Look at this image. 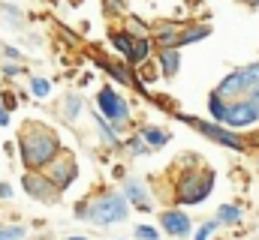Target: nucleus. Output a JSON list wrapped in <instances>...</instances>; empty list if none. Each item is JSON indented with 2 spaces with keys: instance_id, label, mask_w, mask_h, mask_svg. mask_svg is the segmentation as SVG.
Returning a JSON list of instances; mask_svg holds the SVG:
<instances>
[{
  "instance_id": "6ab92c4d",
  "label": "nucleus",
  "mask_w": 259,
  "mask_h": 240,
  "mask_svg": "<svg viewBox=\"0 0 259 240\" xmlns=\"http://www.w3.org/2000/svg\"><path fill=\"white\" fill-rule=\"evenodd\" d=\"M226 108H229V102H223L217 93H211V99H208V111L214 114L217 123H223V120H226Z\"/></svg>"
},
{
  "instance_id": "f3484780",
  "label": "nucleus",
  "mask_w": 259,
  "mask_h": 240,
  "mask_svg": "<svg viewBox=\"0 0 259 240\" xmlns=\"http://www.w3.org/2000/svg\"><path fill=\"white\" fill-rule=\"evenodd\" d=\"M133 42H136V36H130L127 30H115V33H112V45H115L124 57L133 51Z\"/></svg>"
},
{
  "instance_id": "39448f33",
  "label": "nucleus",
  "mask_w": 259,
  "mask_h": 240,
  "mask_svg": "<svg viewBox=\"0 0 259 240\" xmlns=\"http://www.w3.org/2000/svg\"><path fill=\"white\" fill-rule=\"evenodd\" d=\"M181 120L190 123L193 129H199L205 138H211V141H217V144H223V147H229V150H244V147H247L238 132H229V129L217 126V123H208V120H199V117H181Z\"/></svg>"
},
{
  "instance_id": "9b49d317",
  "label": "nucleus",
  "mask_w": 259,
  "mask_h": 240,
  "mask_svg": "<svg viewBox=\"0 0 259 240\" xmlns=\"http://www.w3.org/2000/svg\"><path fill=\"white\" fill-rule=\"evenodd\" d=\"M124 195H127L133 204H139V207H151V195H148V186L145 183H139V180H127V186H124Z\"/></svg>"
},
{
  "instance_id": "a878e982",
  "label": "nucleus",
  "mask_w": 259,
  "mask_h": 240,
  "mask_svg": "<svg viewBox=\"0 0 259 240\" xmlns=\"http://www.w3.org/2000/svg\"><path fill=\"white\" fill-rule=\"evenodd\" d=\"M214 228H217V222H205V225L199 228V234H196V240H208L211 234H214Z\"/></svg>"
},
{
  "instance_id": "2eb2a0df",
  "label": "nucleus",
  "mask_w": 259,
  "mask_h": 240,
  "mask_svg": "<svg viewBox=\"0 0 259 240\" xmlns=\"http://www.w3.org/2000/svg\"><path fill=\"white\" fill-rule=\"evenodd\" d=\"M178 33H181V30H175L172 24L160 27V30H157V48H178Z\"/></svg>"
},
{
  "instance_id": "aec40b11",
  "label": "nucleus",
  "mask_w": 259,
  "mask_h": 240,
  "mask_svg": "<svg viewBox=\"0 0 259 240\" xmlns=\"http://www.w3.org/2000/svg\"><path fill=\"white\" fill-rule=\"evenodd\" d=\"M94 120H97V126H100V132H103L106 144H109V147H118V132H115V129L109 126V120L103 117V114H100V117H94Z\"/></svg>"
},
{
  "instance_id": "bb28decb",
  "label": "nucleus",
  "mask_w": 259,
  "mask_h": 240,
  "mask_svg": "<svg viewBox=\"0 0 259 240\" xmlns=\"http://www.w3.org/2000/svg\"><path fill=\"white\" fill-rule=\"evenodd\" d=\"M136 237H142V240H157V231H154V228H148V225H139V228H136Z\"/></svg>"
},
{
  "instance_id": "20e7f679",
  "label": "nucleus",
  "mask_w": 259,
  "mask_h": 240,
  "mask_svg": "<svg viewBox=\"0 0 259 240\" xmlns=\"http://www.w3.org/2000/svg\"><path fill=\"white\" fill-rule=\"evenodd\" d=\"M97 102H100V111H103V117L109 120L118 132L124 129L130 123V108L127 102H124V96H118L112 87H103L100 90V96H97Z\"/></svg>"
},
{
  "instance_id": "c85d7f7f",
  "label": "nucleus",
  "mask_w": 259,
  "mask_h": 240,
  "mask_svg": "<svg viewBox=\"0 0 259 240\" xmlns=\"http://www.w3.org/2000/svg\"><path fill=\"white\" fill-rule=\"evenodd\" d=\"M130 144H133V147H130V150H133V153H145V150H148V144H145V141H142V135H139V138H133V141H130Z\"/></svg>"
},
{
  "instance_id": "f8f14e48",
  "label": "nucleus",
  "mask_w": 259,
  "mask_h": 240,
  "mask_svg": "<svg viewBox=\"0 0 259 240\" xmlns=\"http://www.w3.org/2000/svg\"><path fill=\"white\" fill-rule=\"evenodd\" d=\"M160 69L166 75H175L181 69V51L178 48H160Z\"/></svg>"
},
{
  "instance_id": "7ed1b4c3",
  "label": "nucleus",
  "mask_w": 259,
  "mask_h": 240,
  "mask_svg": "<svg viewBox=\"0 0 259 240\" xmlns=\"http://www.w3.org/2000/svg\"><path fill=\"white\" fill-rule=\"evenodd\" d=\"M211 186H214V171H202V174L190 171V174H184V177L178 180L175 198H178L181 204H199V201L208 198Z\"/></svg>"
},
{
  "instance_id": "5701e85b",
  "label": "nucleus",
  "mask_w": 259,
  "mask_h": 240,
  "mask_svg": "<svg viewBox=\"0 0 259 240\" xmlns=\"http://www.w3.org/2000/svg\"><path fill=\"white\" fill-rule=\"evenodd\" d=\"M30 90H33V96H39V99H42V96H49V93H52V84H49L46 78H30Z\"/></svg>"
},
{
  "instance_id": "f257e3e1",
  "label": "nucleus",
  "mask_w": 259,
  "mask_h": 240,
  "mask_svg": "<svg viewBox=\"0 0 259 240\" xmlns=\"http://www.w3.org/2000/svg\"><path fill=\"white\" fill-rule=\"evenodd\" d=\"M18 144H21V162H24V168H30V171L46 168V165L61 153L58 135H55L52 129H46L42 123H27V126L21 129Z\"/></svg>"
},
{
  "instance_id": "4be33fe9",
  "label": "nucleus",
  "mask_w": 259,
  "mask_h": 240,
  "mask_svg": "<svg viewBox=\"0 0 259 240\" xmlns=\"http://www.w3.org/2000/svg\"><path fill=\"white\" fill-rule=\"evenodd\" d=\"M241 75H244V84H247V90H253V87L259 84V63L244 66V69H241Z\"/></svg>"
},
{
  "instance_id": "393cba45",
  "label": "nucleus",
  "mask_w": 259,
  "mask_h": 240,
  "mask_svg": "<svg viewBox=\"0 0 259 240\" xmlns=\"http://www.w3.org/2000/svg\"><path fill=\"white\" fill-rule=\"evenodd\" d=\"M24 228H0V240H21Z\"/></svg>"
},
{
  "instance_id": "0eeeda50",
  "label": "nucleus",
  "mask_w": 259,
  "mask_h": 240,
  "mask_svg": "<svg viewBox=\"0 0 259 240\" xmlns=\"http://www.w3.org/2000/svg\"><path fill=\"white\" fill-rule=\"evenodd\" d=\"M21 186H24V192H27L30 198H36V201H55V198H58V186L46 177L42 171H27V174L21 177Z\"/></svg>"
},
{
  "instance_id": "2f4dec72",
  "label": "nucleus",
  "mask_w": 259,
  "mask_h": 240,
  "mask_svg": "<svg viewBox=\"0 0 259 240\" xmlns=\"http://www.w3.org/2000/svg\"><path fill=\"white\" fill-rule=\"evenodd\" d=\"M250 102L256 105V111H259V84H256V87H253V90H250Z\"/></svg>"
},
{
  "instance_id": "c9c22d12",
  "label": "nucleus",
  "mask_w": 259,
  "mask_h": 240,
  "mask_svg": "<svg viewBox=\"0 0 259 240\" xmlns=\"http://www.w3.org/2000/svg\"><path fill=\"white\" fill-rule=\"evenodd\" d=\"M69 240H84V237H69Z\"/></svg>"
},
{
  "instance_id": "6e6552de",
  "label": "nucleus",
  "mask_w": 259,
  "mask_h": 240,
  "mask_svg": "<svg viewBox=\"0 0 259 240\" xmlns=\"http://www.w3.org/2000/svg\"><path fill=\"white\" fill-rule=\"evenodd\" d=\"M259 120V111L256 105L250 102V99H241V102H229V108H226V126H232V129H244V126H253Z\"/></svg>"
},
{
  "instance_id": "ddd939ff",
  "label": "nucleus",
  "mask_w": 259,
  "mask_h": 240,
  "mask_svg": "<svg viewBox=\"0 0 259 240\" xmlns=\"http://www.w3.org/2000/svg\"><path fill=\"white\" fill-rule=\"evenodd\" d=\"M151 48H154V42L148 39V36H139L136 42H133V51L127 54L130 63H145V60L151 57Z\"/></svg>"
},
{
  "instance_id": "f704fd0d",
  "label": "nucleus",
  "mask_w": 259,
  "mask_h": 240,
  "mask_svg": "<svg viewBox=\"0 0 259 240\" xmlns=\"http://www.w3.org/2000/svg\"><path fill=\"white\" fill-rule=\"evenodd\" d=\"M250 3H253V6H259V0H250Z\"/></svg>"
},
{
  "instance_id": "4468645a",
  "label": "nucleus",
  "mask_w": 259,
  "mask_h": 240,
  "mask_svg": "<svg viewBox=\"0 0 259 240\" xmlns=\"http://www.w3.org/2000/svg\"><path fill=\"white\" fill-rule=\"evenodd\" d=\"M208 33H211V27H208V24H196V27L181 30V33H178V48H181V45H190V42H199V39H205Z\"/></svg>"
},
{
  "instance_id": "473e14b6",
  "label": "nucleus",
  "mask_w": 259,
  "mask_h": 240,
  "mask_svg": "<svg viewBox=\"0 0 259 240\" xmlns=\"http://www.w3.org/2000/svg\"><path fill=\"white\" fill-rule=\"evenodd\" d=\"M3 105H6V111H9V108H15V99H12V93H6V99H3Z\"/></svg>"
},
{
  "instance_id": "412c9836",
  "label": "nucleus",
  "mask_w": 259,
  "mask_h": 240,
  "mask_svg": "<svg viewBox=\"0 0 259 240\" xmlns=\"http://www.w3.org/2000/svg\"><path fill=\"white\" fill-rule=\"evenodd\" d=\"M100 66H106L109 75H112L115 81H121V84H130V81H133V75H130L127 66H112V63H100Z\"/></svg>"
},
{
  "instance_id": "72a5a7b5",
  "label": "nucleus",
  "mask_w": 259,
  "mask_h": 240,
  "mask_svg": "<svg viewBox=\"0 0 259 240\" xmlns=\"http://www.w3.org/2000/svg\"><path fill=\"white\" fill-rule=\"evenodd\" d=\"M6 57H12V60H18L21 54H18V48H6Z\"/></svg>"
},
{
  "instance_id": "b1692460",
  "label": "nucleus",
  "mask_w": 259,
  "mask_h": 240,
  "mask_svg": "<svg viewBox=\"0 0 259 240\" xmlns=\"http://www.w3.org/2000/svg\"><path fill=\"white\" fill-rule=\"evenodd\" d=\"M78 108H81V102H78V96H69V99H66V117L69 120H75V114H78Z\"/></svg>"
},
{
  "instance_id": "423d86ee",
  "label": "nucleus",
  "mask_w": 259,
  "mask_h": 240,
  "mask_svg": "<svg viewBox=\"0 0 259 240\" xmlns=\"http://www.w3.org/2000/svg\"><path fill=\"white\" fill-rule=\"evenodd\" d=\"M42 174L52 180L58 189H66L72 180L78 177V165H75V159H72L69 153H58V156L46 165V171H42Z\"/></svg>"
},
{
  "instance_id": "e433bc0d",
  "label": "nucleus",
  "mask_w": 259,
  "mask_h": 240,
  "mask_svg": "<svg viewBox=\"0 0 259 240\" xmlns=\"http://www.w3.org/2000/svg\"><path fill=\"white\" fill-rule=\"evenodd\" d=\"M256 171H259V159H256Z\"/></svg>"
},
{
  "instance_id": "f03ea898",
  "label": "nucleus",
  "mask_w": 259,
  "mask_h": 240,
  "mask_svg": "<svg viewBox=\"0 0 259 240\" xmlns=\"http://www.w3.org/2000/svg\"><path fill=\"white\" fill-rule=\"evenodd\" d=\"M75 213L81 219H91L94 225H112V222H121L127 216V195L124 192H109V195H100L97 201L91 204H78Z\"/></svg>"
},
{
  "instance_id": "cd10ccee",
  "label": "nucleus",
  "mask_w": 259,
  "mask_h": 240,
  "mask_svg": "<svg viewBox=\"0 0 259 240\" xmlns=\"http://www.w3.org/2000/svg\"><path fill=\"white\" fill-rule=\"evenodd\" d=\"M3 75H6V78H15V75H21V66H15V63H6V66H3Z\"/></svg>"
},
{
  "instance_id": "1a4fd4ad",
  "label": "nucleus",
  "mask_w": 259,
  "mask_h": 240,
  "mask_svg": "<svg viewBox=\"0 0 259 240\" xmlns=\"http://www.w3.org/2000/svg\"><path fill=\"white\" fill-rule=\"evenodd\" d=\"M244 90H247V84H244V75H241V69H238V72H229V75L217 84L214 93H217L223 102H232V99H238Z\"/></svg>"
},
{
  "instance_id": "7c9ffc66",
  "label": "nucleus",
  "mask_w": 259,
  "mask_h": 240,
  "mask_svg": "<svg viewBox=\"0 0 259 240\" xmlns=\"http://www.w3.org/2000/svg\"><path fill=\"white\" fill-rule=\"evenodd\" d=\"M12 195V186L9 183H0V198H9Z\"/></svg>"
},
{
  "instance_id": "a211bd4d",
  "label": "nucleus",
  "mask_w": 259,
  "mask_h": 240,
  "mask_svg": "<svg viewBox=\"0 0 259 240\" xmlns=\"http://www.w3.org/2000/svg\"><path fill=\"white\" fill-rule=\"evenodd\" d=\"M217 222H226V225L241 222V207H235V204H223V207L217 210Z\"/></svg>"
},
{
  "instance_id": "9d476101",
  "label": "nucleus",
  "mask_w": 259,
  "mask_h": 240,
  "mask_svg": "<svg viewBox=\"0 0 259 240\" xmlns=\"http://www.w3.org/2000/svg\"><path fill=\"white\" fill-rule=\"evenodd\" d=\"M160 225H163V228H166L169 234H178V237L190 234V228H193L190 216H184L181 210H166V213L160 216Z\"/></svg>"
},
{
  "instance_id": "dca6fc26",
  "label": "nucleus",
  "mask_w": 259,
  "mask_h": 240,
  "mask_svg": "<svg viewBox=\"0 0 259 240\" xmlns=\"http://www.w3.org/2000/svg\"><path fill=\"white\" fill-rule=\"evenodd\" d=\"M166 138H169V135H166L163 129H157V126H145V129H142V141H145L148 147H160V144H166Z\"/></svg>"
},
{
  "instance_id": "c756f323",
  "label": "nucleus",
  "mask_w": 259,
  "mask_h": 240,
  "mask_svg": "<svg viewBox=\"0 0 259 240\" xmlns=\"http://www.w3.org/2000/svg\"><path fill=\"white\" fill-rule=\"evenodd\" d=\"M9 123V111H6V105L0 102V126H6Z\"/></svg>"
},
{
  "instance_id": "4c0bfd02",
  "label": "nucleus",
  "mask_w": 259,
  "mask_h": 240,
  "mask_svg": "<svg viewBox=\"0 0 259 240\" xmlns=\"http://www.w3.org/2000/svg\"><path fill=\"white\" fill-rule=\"evenodd\" d=\"M247 3H250V0H247Z\"/></svg>"
}]
</instances>
